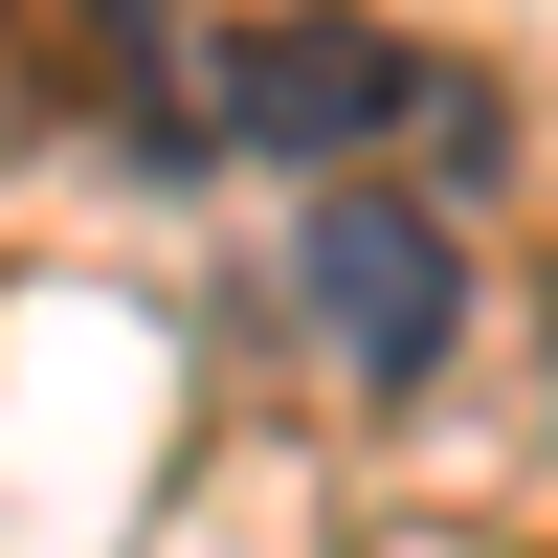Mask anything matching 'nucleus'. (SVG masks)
Returning a JSON list of instances; mask_svg holds the SVG:
<instances>
[{
	"label": "nucleus",
	"instance_id": "obj_1",
	"mask_svg": "<svg viewBox=\"0 0 558 558\" xmlns=\"http://www.w3.org/2000/svg\"><path fill=\"white\" fill-rule=\"evenodd\" d=\"M291 291H313V336H336L357 380H447V336H470V246H447L402 179H313Z\"/></svg>",
	"mask_w": 558,
	"mask_h": 558
},
{
	"label": "nucleus",
	"instance_id": "obj_2",
	"mask_svg": "<svg viewBox=\"0 0 558 558\" xmlns=\"http://www.w3.org/2000/svg\"><path fill=\"white\" fill-rule=\"evenodd\" d=\"M202 112H223V157H291V179H336V157H380V112H402V45L380 23H336V0H291V23H246L202 68Z\"/></svg>",
	"mask_w": 558,
	"mask_h": 558
}]
</instances>
